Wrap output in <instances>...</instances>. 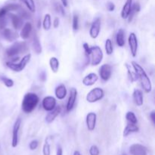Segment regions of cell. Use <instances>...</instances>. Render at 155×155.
Listing matches in <instances>:
<instances>
[{"label": "cell", "instance_id": "2", "mask_svg": "<svg viewBox=\"0 0 155 155\" xmlns=\"http://www.w3.org/2000/svg\"><path fill=\"white\" fill-rule=\"evenodd\" d=\"M39 96L36 94L33 93V92L27 93L24 96L22 104H21L23 111L26 114L31 113L39 104Z\"/></svg>", "mask_w": 155, "mask_h": 155}, {"label": "cell", "instance_id": "44", "mask_svg": "<svg viewBox=\"0 0 155 155\" xmlns=\"http://www.w3.org/2000/svg\"><path fill=\"white\" fill-rule=\"evenodd\" d=\"M150 118H151L153 124H155V111L154 110H152V111L151 112V114H150Z\"/></svg>", "mask_w": 155, "mask_h": 155}, {"label": "cell", "instance_id": "17", "mask_svg": "<svg viewBox=\"0 0 155 155\" xmlns=\"http://www.w3.org/2000/svg\"><path fill=\"white\" fill-rule=\"evenodd\" d=\"M61 111V107L60 106H56L52 110L49 111V113L46 115V117H45V121L48 124L52 123L54 120V119L60 114Z\"/></svg>", "mask_w": 155, "mask_h": 155}, {"label": "cell", "instance_id": "18", "mask_svg": "<svg viewBox=\"0 0 155 155\" xmlns=\"http://www.w3.org/2000/svg\"><path fill=\"white\" fill-rule=\"evenodd\" d=\"M9 16H10L11 21H12V25H13L14 28L15 30H20L21 28H22L24 23H23V19L20 15H15V14H10Z\"/></svg>", "mask_w": 155, "mask_h": 155}, {"label": "cell", "instance_id": "13", "mask_svg": "<svg viewBox=\"0 0 155 155\" xmlns=\"http://www.w3.org/2000/svg\"><path fill=\"white\" fill-rule=\"evenodd\" d=\"M130 153L132 155H148V150L140 144H133L130 147Z\"/></svg>", "mask_w": 155, "mask_h": 155}, {"label": "cell", "instance_id": "9", "mask_svg": "<svg viewBox=\"0 0 155 155\" xmlns=\"http://www.w3.org/2000/svg\"><path fill=\"white\" fill-rule=\"evenodd\" d=\"M128 42L129 45H130V51H131L132 55H133V57L135 58L136 56V54H137L138 51V39L136 33H130L128 38Z\"/></svg>", "mask_w": 155, "mask_h": 155}, {"label": "cell", "instance_id": "26", "mask_svg": "<svg viewBox=\"0 0 155 155\" xmlns=\"http://www.w3.org/2000/svg\"><path fill=\"white\" fill-rule=\"evenodd\" d=\"M59 61L56 57H51L49 60V65L51 71L54 74L58 71L59 70Z\"/></svg>", "mask_w": 155, "mask_h": 155}, {"label": "cell", "instance_id": "6", "mask_svg": "<svg viewBox=\"0 0 155 155\" xmlns=\"http://www.w3.org/2000/svg\"><path fill=\"white\" fill-rule=\"evenodd\" d=\"M104 96V92L101 88H94L86 95V101L89 103L96 102V101L102 99Z\"/></svg>", "mask_w": 155, "mask_h": 155}, {"label": "cell", "instance_id": "45", "mask_svg": "<svg viewBox=\"0 0 155 155\" xmlns=\"http://www.w3.org/2000/svg\"><path fill=\"white\" fill-rule=\"evenodd\" d=\"M61 3H62V5L64 6V7H67L68 5V0H61Z\"/></svg>", "mask_w": 155, "mask_h": 155}, {"label": "cell", "instance_id": "29", "mask_svg": "<svg viewBox=\"0 0 155 155\" xmlns=\"http://www.w3.org/2000/svg\"><path fill=\"white\" fill-rule=\"evenodd\" d=\"M126 67L127 68V71H128V75L130 77V80L131 82H136L139 80V77L138 75L136 74V73L135 71H132L131 70V66L129 65L128 64H126Z\"/></svg>", "mask_w": 155, "mask_h": 155}, {"label": "cell", "instance_id": "24", "mask_svg": "<svg viewBox=\"0 0 155 155\" xmlns=\"http://www.w3.org/2000/svg\"><path fill=\"white\" fill-rule=\"evenodd\" d=\"M139 128L138 127V126H136V124L128 123V124H127V127H125L124 130V137H127V136H128L131 133H137V132H139Z\"/></svg>", "mask_w": 155, "mask_h": 155}, {"label": "cell", "instance_id": "23", "mask_svg": "<svg viewBox=\"0 0 155 155\" xmlns=\"http://www.w3.org/2000/svg\"><path fill=\"white\" fill-rule=\"evenodd\" d=\"M32 45H33V50H34L35 52H36V54H39L42 53V45H41L39 37H38V36L36 34V33L33 35V40H32Z\"/></svg>", "mask_w": 155, "mask_h": 155}, {"label": "cell", "instance_id": "33", "mask_svg": "<svg viewBox=\"0 0 155 155\" xmlns=\"http://www.w3.org/2000/svg\"><path fill=\"white\" fill-rule=\"evenodd\" d=\"M105 51L107 54L110 55L112 54L114 51V47L113 44H112V41L110 39H107L105 42Z\"/></svg>", "mask_w": 155, "mask_h": 155}, {"label": "cell", "instance_id": "1", "mask_svg": "<svg viewBox=\"0 0 155 155\" xmlns=\"http://www.w3.org/2000/svg\"><path fill=\"white\" fill-rule=\"evenodd\" d=\"M132 67L134 69V71L138 75V77L141 81V85H142V88H143L144 91L146 93H149L152 90V84L150 78L147 75L146 72L145 70L139 65L137 62L136 61H132Z\"/></svg>", "mask_w": 155, "mask_h": 155}, {"label": "cell", "instance_id": "39", "mask_svg": "<svg viewBox=\"0 0 155 155\" xmlns=\"http://www.w3.org/2000/svg\"><path fill=\"white\" fill-rule=\"evenodd\" d=\"M38 145H39V142L36 140H33L32 142H30V143L29 144V148L30 150H35L37 148Z\"/></svg>", "mask_w": 155, "mask_h": 155}, {"label": "cell", "instance_id": "10", "mask_svg": "<svg viewBox=\"0 0 155 155\" xmlns=\"http://www.w3.org/2000/svg\"><path fill=\"white\" fill-rule=\"evenodd\" d=\"M42 107L46 111H51L57 105L56 99L52 96H46L43 98L42 102Z\"/></svg>", "mask_w": 155, "mask_h": 155}, {"label": "cell", "instance_id": "16", "mask_svg": "<svg viewBox=\"0 0 155 155\" xmlns=\"http://www.w3.org/2000/svg\"><path fill=\"white\" fill-rule=\"evenodd\" d=\"M98 80V77L95 73H90L83 78V83L86 86H93Z\"/></svg>", "mask_w": 155, "mask_h": 155}, {"label": "cell", "instance_id": "11", "mask_svg": "<svg viewBox=\"0 0 155 155\" xmlns=\"http://www.w3.org/2000/svg\"><path fill=\"white\" fill-rule=\"evenodd\" d=\"M111 74L112 68L110 65L107 64L101 65L99 69V75L101 80H103L104 81H107L111 77Z\"/></svg>", "mask_w": 155, "mask_h": 155}, {"label": "cell", "instance_id": "12", "mask_svg": "<svg viewBox=\"0 0 155 155\" xmlns=\"http://www.w3.org/2000/svg\"><path fill=\"white\" fill-rule=\"evenodd\" d=\"M77 90L75 88H71L70 90V95L68 98V102H67L66 109L67 111L69 112L73 110L74 105H75L76 100H77Z\"/></svg>", "mask_w": 155, "mask_h": 155}, {"label": "cell", "instance_id": "34", "mask_svg": "<svg viewBox=\"0 0 155 155\" xmlns=\"http://www.w3.org/2000/svg\"><path fill=\"white\" fill-rule=\"evenodd\" d=\"M54 9H55L56 12H58V14L61 15L62 16H64L65 15V12L64 9V6L61 4H60L59 2H55L54 3Z\"/></svg>", "mask_w": 155, "mask_h": 155}, {"label": "cell", "instance_id": "21", "mask_svg": "<svg viewBox=\"0 0 155 155\" xmlns=\"http://www.w3.org/2000/svg\"><path fill=\"white\" fill-rule=\"evenodd\" d=\"M133 1V0H127L126 3L124 4L122 11H121V17H122L123 19H127L128 18L130 11H131Z\"/></svg>", "mask_w": 155, "mask_h": 155}, {"label": "cell", "instance_id": "41", "mask_svg": "<svg viewBox=\"0 0 155 155\" xmlns=\"http://www.w3.org/2000/svg\"><path fill=\"white\" fill-rule=\"evenodd\" d=\"M7 25V20H6L5 16L0 18V30H2Z\"/></svg>", "mask_w": 155, "mask_h": 155}, {"label": "cell", "instance_id": "40", "mask_svg": "<svg viewBox=\"0 0 155 155\" xmlns=\"http://www.w3.org/2000/svg\"><path fill=\"white\" fill-rule=\"evenodd\" d=\"M106 8L109 12H114L115 9L114 3L112 2H107V4H106Z\"/></svg>", "mask_w": 155, "mask_h": 155}, {"label": "cell", "instance_id": "7", "mask_svg": "<svg viewBox=\"0 0 155 155\" xmlns=\"http://www.w3.org/2000/svg\"><path fill=\"white\" fill-rule=\"evenodd\" d=\"M21 119L18 117L15 120L13 127V132H12V146L13 148H16L18 145V133H19V130L21 128Z\"/></svg>", "mask_w": 155, "mask_h": 155}, {"label": "cell", "instance_id": "27", "mask_svg": "<svg viewBox=\"0 0 155 155\" xmlns=\"http://www.w3.org/2000/svg\"><path fill=\"white\" fill-rule=\"evenodd\" d=\"M139 11H140V5H139V3L136 2L134 3V4L132 5L131 11H130V15H129L128 18H127V19L129 20V22H131V21H133L135 15H136V13H138V12H139Z\"/></svg>", "mask_w": 155, "mask_h": 155}, {"label": "cell", "instance_id": "43", "mask_svg": "<svg viewBox=\"0 0 155 155\" xmlns=\"http://www.w3.org/2000/svg\"><path fill=\"white\" fill-rule=\"evenodd\" d=\"M56 155H63V150H62V148L61 145H58Z\"/></svg>", "mask_w": 155, "mask_h": 155}, {"label": "cell", "instance_id": "28", "mask_svg": "<svg viewBox=\"0 0 155 155\" xmlns=\"http://www.w3.org/2000/svg\"><path fill=\"white\" fill-rule=\"evenodd\" d=\"M42 26L45 30H49L51 27V18L49 14H46L44 16L43 21H42Z\"/></svg>", "mask_w": 155, "mask_h": 155}, {"label": "cell", "instance_id": "14", "mask_svg": "<svg viewBox=\"0 0 155 155\" xmlns=\"http://www.w3.org/2000/svg\"><path fill=\"white\" fill-rule=\"evenodd\" d=\"M96 120H97V115L94 112H90L86 115V126L87 129L89 131H93L96 126Z\"/></svg>", "mask_w": 155, "mask_h": 155}, {"label": "cell", "instance_id": "38", "mask_svg": "<svg viewBox=\"0 0 155 155\" xmlns=\"http://www.w3.org/2000/svg\"><path fill=\"white\" fill-rule=\"evenodd\" d=\"M83 49H84L85 54H87V55H90V54H91V47L89 46V44L86 43V42H85V43H83Z\"/></svg>", "mask_w": 155, "mask_h": 155}, {"label": "cell", "instance_id": "32", "mask_svg": "<svg viewBox=\"0 0 155 155\" xmlns=\"http://www.w3.org/2000/svg\"><path fill=\"white\" fill-rule=\"evenodd\" d=\"M0 80L3 83V84L8 88H12L14 86V81L12 79L5 77V76H0Z\"/></svg>", "mask_w": 155, "mask_h": 155}, {"label": "cell", "instance_id": "35", "mask_svg": "<svg viewBox=\"0 0 155 155\" xmlns=\"http://www.w3.org/2000/svg\"><path fill=\"white\" fill-rule=\"evenodd\" d=\"M42 153H43V155L51 154V148H50V144L48 143V139L45 140V144H44L43 148H42Z\"/></svg>", "mask_w": 155, "mask_h": 155}, {"label": "cell", "instance_id": "8", "mask_svg": "<svg viewBox=\"0 0 155 155\" xmlns=\"http://www.w3.org/2000/svg\"><path fill=\"white\" fill-rule=\"evenodd\" d=\"M101 30V19L97 18L94 20L89 29V35L92 39H96L98 36Z\"/></svg>", "mask_w": 155, "mask_h": 155}, {"label": "cell", "instance_id": "25", "mask_svg": "<svg viewBox=\"0 0 155 155\" xmlns=\"http://www.w3.org/2000/svg\"><path fill=\"white\" fill-rule=\"evenodd\" d=\"M116 41L119 47H124L125 45V32L123 29H119L117 33Z\"/></svg>", "mask_w": 155, "mask_h": 155}, {"label": "cell", "instance_id": "22", "mask_svg": "<svg viewBox=\"0 0 155 155\" xmlns=\"http://www.w3.org/2000/svg\"><path fill=\"white\" fill-rule=\"evenodd\" d=\"M56 98H58L59 100H62L66 97L67 95V89L64 85L61 84L58 86H57L54 91Z\"/></svg>", "mask_w": 155, "mask_h": 155}, {"label": "cell", "instance_id": "46", "mask_svg": "<svg viewBox=\"0 0 155 155\" xmlns=\"http://www.w3.org/2000/svg\"><path fill=\"white\" fill-rule=\"evenodd\" d=\"M74 155H81L80 152L79 151H75L74 153Z\"/></svg>", "mask_w": 155, "mask_h": 155}, {"label": "cell", "instance_id": "19", "mask_svg": "<svg viewBox=\"0 0 155 155\" xmlns=\"http://www.w3.org/2000/svg\"><path fill=\"white\" fill-rule=\"evenodd\" d=\"M133 101H134L135 104L137 106L140 107L144 103V97L143 93L140 89H135L134 92L133 93Z\"/></svg>", "mask_w": 155, "mask_h": 155}, {"label": "cell", "instance_id": "4", "mask_svg": "<svg viewBox=\"0 0 155 155\" xmlns=\"http://www.w3.org/2000/svg\"><path fill=\"white\" fill-rule=\"evenodd\" d=\"M30 59H31V54H27L22 58V59L18 64H16L15 62L14 63L12 61H7L6 66L12 71H15V72H21L26 68L27 64L30 62Z\"/></svg>", "mask_w": 155, "mask_h": 155}, {"label": "cell", "instance_id": "15", "mask_svg": "<svg viewBox=\"0 0 155 155\" xmlns=\"http://www.w3.org/2000/svg\"><path fill=\"white\" fill-rule=\"evenodd\" d=\"M2 30V35L3 38L8 42H13L17 39V33L12 29H8L5 27Z\"/></svg>", "mask_w": 155, "mask_h": 155}, {"label": "cell", "instance_id": "31", "mask_svg": "<svg viewBox=\"0 0 155 155\" xmlns=\"http://www.w3.org/2000/svg\"><path fill=\"white\" fill-rule=\"evenodd\" d=\"M126 119L130 124H136L138 123L137 117H136V114L133 113V111H128L126 114Z\"/></svg>", "mask_w": 155, "mask_h": 155}, {"label": "cell", "instance_id": "37", "mask_svg": "<svg viewBox=\"0 0 155 155\" xmlns=\"http://www.w3.org/2000/svg\"><path fill=\"white\" fill-rule=\"evenodd\" d=\"M100 151L96 145H92L89 148V154L90 155H99Z\"/></svg>", "mask_w": 155, "mask_h": 155}, {"label": "cell", "instance_id": "20", "mask_svg": "<svg viewBox=\"0 0 155 155\" xmlns=\"http://www.w3.org/2000/svg\"><path fill=\"white\" fill-rule=\"evenodd\" d=\"M32 30H33V27H32L31 23H26L22 27V30H21V37L23 39H28L30 37V34H31Z\"/></svg>", "mask_w": 155, "mask_h": 155}, {"label": "cell", "instance_id": "30", "mask_svg": "<svg viewBox=\"0 0 155 155\" xmlns=\"http://www.w3.org/2000/svg\"><path fill=\"white\" fill-rule=\"evenodd\" d=\"M20 1L27 6L29 11H30L31 12H36V5H35V2L33 0H20Z\"/></svg>", "mask_w": 155, "mask_h": 155}, {"label": "cell", "instance_id": "42", "mask_svg": "<svg viewBox=\"0 0 155 155\" xmlns=\"http://www.w3.org/2000/svg\"><path fill=\"white\" fill-rule=\"evenodd\" d=\"M59 23H60V20L58 18H55L53 21V26H54V28H58L59 26Z\"/></svg>", "mask_w": 155, "mask_h": 155}, {"label": "cell", "instance_id": "5", "mask_svg": "<svg viewBox=\"0 0 155 155\" xmlns=\"http://www.w3.org/2000/svg\"><path fill=\"white\" fill-rule=\"evenodd\" d=\"M91 58H90V63L92 66H97V65L100 64L101 62L102 61L103 57V51L101 48L98 45L95 46L91 47Z\"/></svg>", "mask_w": 155, "mask_h": 155}, {"label": "cell", "instance_id": "36", "mask_svg": "<svg viewBox=\"0 0 155 155\" xmlns=\"http://www.w3.org/2000/svg\"><path fill=\"white\" fill-rule=\"evenodd\" d=\"M73 30L74 31H77V30L79 29V17L78 15L74 14V16H73Z\"/></svg>", "mask_w": 155, "mask_h": 155}, {"label": "cell", "instance_id": "3", "mask_svg": "<svg viewBox=\"0 0 155 155\" xmlns=\"http://www.w3.org/2000/svg\"><path fill=\"white\" fill-rule=\"evenodd\" d=\"M27 50L28 47L25 42H16L6 49L5 54L8 57L13 58L18 54L27 52Z\"/></svg>", "mask_w": 155, "mask_h": 155}]
</instances>
